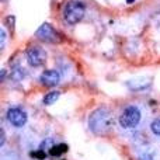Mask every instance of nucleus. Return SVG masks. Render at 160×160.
Segmentation results:
<instances>
[{
  "mask_svg": "<svg viewBox=\"0 0 160 160\" xmlns=\"http://www.w3.org/2000/svg\"><path fill=\"white\" fill-rule=\"evenodd\" d=\"M88 127L91 132L96 135H104L112 127V115L105 108H98L91 112L88 118Z\"/></svg>",
  "mask_w": 160,
  "mask_h": 160,
  "instance_id": "1",
  "label": "nucleus"
},
{
  "mask_svg": "<svg viewBox=\"0 0 160 160\" xmlns=\"http://www.w3.org/2000/svg\"><path fill=\"white\" fill-rule=\"evenodd\" d=\"M84 13H86L84 3L80 2V0H70V2L66 3L63 10L65 21L70 25H75L84 17Z\"/></svg>",
  "mask_w": 160,
  "mask_h": 160,
  "instance_id": "2",
  "label": "nucleus"
},
{
  "mask_svg": "<svg viewBox=\"0 0 160 160\" xmlns=\"http://www.w3.org/2000/svg\"><path fill=\"white\" fill-rule=\"evenodd\" d=\"M141 117H142L141 110L138 107H135V105H129L119 115V125L124 129H132L139 124Z\"/></svg>",
  "mask_w": 160,
  "mask_h": 160,
  "instance_id": "3",
  "label": "nucleus"
},
{
  "mask_svg": "<svg viewBox=\"0 0 160 160\" xmlns=\"http://www.w3.org/2000/svg\"><path fill=\"white\" fill-rule=\"evenodd\" d=\"M35 37L41 41L51 42V44H58L62 41V35L48 22H44L38 30L35 31Z\"/></svg>",
  "mask_w": 160,
  "mask_h": 160,
  "instance_id": "4",
  "label": "nucleus"
},
{
  "mask_svg": "<svg viewBox=\"0 0 160 160\" xmlns=\"http://www.w3.org/2000/svg\"><path fill=\"white\" fill-rule=\"evenodd\" d=\"M27 61L32 68L42 66L47 61V52L39 47H32L27 51Z\"/></svg>",
  "mask_w": 160,
  "mask_h": 160,
  "instance_id": "5",
  "label": "nucleus"
},
{
  "mask_svg": "<svg viewBox=\"0 0 160 160\" xmlns=\"http://www.w3.org/2000/svg\"><path fill=\"white\" fill-rule=\"evenodd\" d=\"M7 119L13 127L21 128V127H24L25 122H27V115H25V112L22 110H20V108H17V107H13L7 111Z\"/></svg>",
  "mask_w": 160,
  "mask_h": 160,
  "instance_id": "6",
  "label": "nucleus"
},
{
  "mask_svg": "<svg viewBox=\"0 0 160 160\" xmlns=\"http://www.w3.org/2000/svg\"><path fill=\"white\" fill-rule=\"evenodd\" d=\"M41 83L44 86H47V87H55V86L59 84V80H61V76H59V73L56 72V70H44L41 75Z\"/></svg>",
  "mask_w": 160,
  "mask_h": 160,
  "instance_id": "7",
  "label": "nucleus"
},
{
  "mask_svg": "<svg viewBox=\"0 0 160 160\" xmlns=\"http://www.w3.org/2000/svg\"><path fill=\"white\" fill-rule=\"evenodd\" d=\"M68 145H65V143H59V145H53V146H51L49 148V155L51 156H53V158H58V156H61L62 153H66L68 152Z\"/></svg>",
  "mask_w": 160,
  "mask_h": 160,
  "instance_id": "8",
  "label": "nucleus"
},
{
  "mask_svg": "<svg viewBox=\"0 0 160 160\" xmlns=\"http://www.w3.org/2000/svg\"><path fill=\"white\" fill-rule=\"evenodd\" d=\"M59 96H61V93H59V91H51V93H48L47 96L44 97V104L45 105L53 104V102H56V100L59 98Z\"/></svg>",
  "mask_w": 160,
  "mask_h": 160,
  "instance_id": "9",
  "label": "nucleus"
},
{
  "mask_svg": "<svg viewBox=\"0 0 160 160\" xmlns=\"http://www.w3.org/2000/svg\"><path fill=\"white\" fill-rule=\"evenodd\" d=\"M150 129H152V132L155 133V135L160 136V117H159V118H156L155 121L150 124Z\"/></svg>",
  "mask_w": 160,
  "mask_h": 160,
  "instance_id": "10",
  "label": "nucleus"
},
{
  "mask_svg": "<svg viewBox=\"0 0 160 160\" xmlns=\"http://www.w3.org/2000/svg\"><path fill=\"white\" fill-rule=\"evenodd\" d=\"M31 156H32V158H35V159H39V160H44L45 159V152L42 149H39V150H37V152H32L31 153Z\"/></svg>",
  "mask_w": 160,
  "mask_h": 160,
  "instance_id": "11",
  "label": "nucleus"
},
{
  "mask_svg": "<svg viewBox=\"0 0 160 160\" xmlns=\"http://www.w3.org/2000/svg\"><path fill=\"white\" fill-rule=\"evenodd\" d=\"M6 24L8 25V28H10L11 31L14 30V17L13 16H8L7 18H6Z\"/></svg>",
  "mask_w": 160,
  "mask_h": 160,
  "instance_id": "12",
  "label": "nucleus"
},
{
  "mask_svg": "<svg viewBox=\"0 0 160 160\" xmlns=\"http://www.w3.org/2000/svg\"><path fill=\"white\" fill-rule=\"evenodd\" d=\"M0 34H2V49H3V48H4V38H6L4 28H2V31H0Z\"/></svg>",
  "mask_w": 160,
  "mask_h": 160,
  "instance_id": "13",
  "label": "nucleus"
},
{
  "mask_svg": "<svg viewBox=\"0 0 160 160\" xmlns=\"http://www.w3.org/2000/svg\"><path fill=\"white\" fill-rule=\"evenodd\" d=\"M0 135H2V139H0V145H4V131L3 129H0Z\"/></svg>",
  "mask_w": 160,
  "mask_h": 160,
  "instance_id": "14",
  "label": "nucleus"
},
{
  "mask_svg": "<svg viewBox=\"0 0 160 160\" xmlns=\"http://www.w3.org/2000/svg\"><path fill=\"white\" fill-rule=\"evenodd\" d=\"M139 160H153V158L150 155H145V156H142V158H139Z\"/></svg>",
  "mask_w": 160,
  "mask_h": 160,
  "instance_id": "15",
  "label": "nucleus"
},
{
  "mask_svg": "<svg viewBox=\"0 0 160 160\" xmlns=\"http://www.w3.org/2000/svg\"><path fill=\"white\" fill-rule=\"evenodd\" d=\"M2 80H4V69H2Z\"/></svg>",
  "mask_w": 160,
  "mask_h": 160,
  "instance_id": "16",
  "label": "nucleus"
},
{
  "mask_svg": "<svg viewBox=\"0 0 160 160\" xmlns=\"http://www.w3.org/2000/svg\"><path fill=\"white\" fill-rule=\"evenodd\" d=\"M135 0H127V3H133Z\"/></svg>",
  "mask_w": 160,
  "mask_h": 160,
  "instance_id": "17",
  "label": "nucleus"
}]
</instances>
